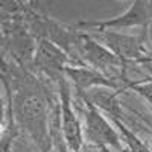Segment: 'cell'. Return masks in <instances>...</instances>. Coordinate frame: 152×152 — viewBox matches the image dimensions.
Wrapping results in <instances>:
<instances>
[{
  "label": "cell",
  "instance_id": "1",
  "mask_svg": "<svg viewBox=\"0 0 152 152\" xmlns=\"http://www.w3.org/2000/svg\"><path fill=\"white\" fill-rule=\"evenodd\" d=\"M146 32L148 31H145L142 35H126L116 31H93L87 34L116 55L125 66L129 67L143 64V59L148 53L145 49Z\"/></svg>",
  "mask_w": 152,
  "mask_h": 152
},
{
  "label": "cell",
  "instance_id": "2",
  "mask_svg": "<svg viewBox=\"0 0 152 152\" xmlns=\"http://www.w3.org/2000/svg\"><path fill=\"white\" fill-rule=\"evenodd\" d=\"M81 102V111L84 114V140H87L90 145L96 146L102 152L110 151L108 148H114L119 152H122L120 146V135L116 132V129L108 123V120L100 114V111L84 97H78Z\"/></svg>",
  "mask_w": 152,
  "mask_h": 152
},
{
  "label": "cell",
  "instance_id": "3",
  "mask_svg": "<svg viewBox=\"0 0 152 152\" xmlns=\"http://www.w3.org/2000/svg\"><path fill=\"white\" fill-rule=\"evenodd\" d=\"M59 96V129L62 142L70 152H82L84 148V128L73 108V97L67 82V78L58 81Z\"/></svg>",
  "mask_w": 152,
  "mask_h": 152
},
{
  "label": "cell",
  "instance_id": "4",
  "mask_svg": "<svg viewBox=\"0 0 152 152\" xmlns=\"http://www.w3.org/2000/svg\"><path fill=\"white\" fill-rule=\"evenodd\" d=\"M73 66L70 56L62 49L55 46L52 41L46 38H38L37 40V50L32 61V69L44 79H50L58 84L66 76V67Z\"/></svg>",
  "mask_w": 152,
  "mask_h": 152
},
{
  "label": "cell",
  "instance_id": "5",
  "mask_svg": "<svg viewBox=\"0 0 152 152\" xmlns=\"http://www.w3.org/2000/svg\"><path fill=\"white\" fill-rule=\"evenodd\" d=\"M152 21V0H135L129 9L122 15L104 21H79L75 24L76 31H110V29H125L132 26H142L145 31Z\"/></svg>",
  "mask_w": 152,
  "mask_h": 152
},
{
  "label": "cell",
  "instance_id": "6",
  "mask_svg": "<svg viewBox=\"0 0 152 152\" xmlns=\"http://www.w3.org/2000/svg\"><path fill=\"white\" fill-rule=\"evenodd\" d=\"M66 76L72 81V84L76 88V93L82 94L88 90L96 87H107L113 90H125V87L120 82L113 81L107 75L99 72L96 69L87 67V66H67L66 67Z\"/></svg>",
  "mask_w": 152,
  "mask_h": 152
},
{
  "label": "cell",
  "instance_id": "7",
  "mask_svg": "<svg viewBox=\"0 0 152 152\" xmlns=\"http://www.w3.org/2000/svg\"><path fill=\"white\" fill-rule=\"evenodd\" d=\"M123 93L122 90H113V88H107V87H96L88 90L87 93L78 94V97H84L99 110L107 113L111 119H117L125 122L126 116L125 111L119 102V94Z\"/></svg>",
  "mask_w": 152,
  "mask_h": 152
},
{
  "label": "cell",
  "instance_id": "8",
  "mask_svg": "<svg viewBox=\"0 0 152 152\" xmlns=\"http://www.w3.org/2000/svg\"><path fill=\"white\" fill-rule=\"evenodd\" d=\"M113 122H114V125H116V128L119 129L122 140L126 145V151H129V152H152L140 138L125 125V122L117 120V119H113Z\"/></svg>",
  "mask_w": 152,
  "mask_h": 152
},
{
  "label": "cell",
  "instance_id": "9",
  "mask_svg": "<svg viewBox=\"0 0 152 152\" xmlns=\"http://www.w3.org/2000/svg\"><path fill=\"white\" fill-rule=\"evenodd\" d=\"M125 88L135 91L137 94H140L146 102L152 107V81L142 79V81H128L125 85Z\"/></svg>",
  "mask_w": 152,
  "mask_h": 152
},
{
  "label": "cell",
  "instance_id": "10",
  "mask_svg": "<svg viewBox=\"0 0 152 152\" xmlns=\"http://www.w3.org/2000/svg\"><path fill=\"white\" fill-rule=\"evenodd\" d=\"M134 113H135L137 116H138V117H140V119H142V120L145 122V125L142 126V128H145V129H146V131H148V132H149V134L152 135V120H148V119H146L145 116H142V114H138L137 111H134Z\"/></svg>",
  "mask_w": 152,
  "mask_h": 152
},
{
  "label": "cell",
  "instance_id": "11",
  "mask_svg": "<svg viewBox=\"0 0 152 152\" xmlns=\"http://www.w3.org/2000/svg\"><path fill=\"white\" fill-rule=\"evenodd\" d=\"M148 81H152V76H149V78H146Z\"/></svg>",
  "mask_w": 152,
  "mask_h": 152
},
{
  "label": "cell",
  "instance_id": "12",
  "mask_svg": "<svg viewBox=\"0 0 152 152\" xmlns=\"http://www.w3.org/2000/svg\"><path fill=\"white\" fill-rule=\"evenodd\" d=\"M122 152H128V151H126V149H123V151H122Z\"/></svg>",
  "mask_w": 152,
  "mask_h": 152
}]
</instances>
